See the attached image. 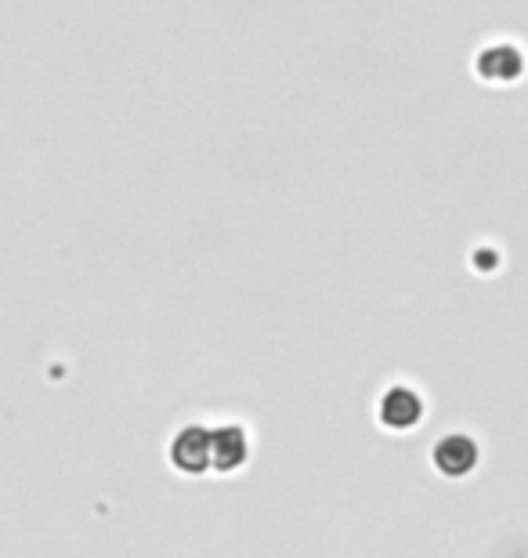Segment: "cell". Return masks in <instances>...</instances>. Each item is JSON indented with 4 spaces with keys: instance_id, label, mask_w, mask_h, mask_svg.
Listing matches in <instances>:
<instances>
[{
    "instance_id": "obj_1",
    "label": "cell",
    "mask_w": 528,
    "mask_h": 558,
    "mask_svg": "<svg viewBox=\"0 0 528 558\" xmlns=\"http://www.w3.org/2000/svg\"><path fill=\"white\" fill-rule=\"evenodd\" d=\"M171 464L182 468L185 475H204L207 468H213V428L188 424L185 432H177L171 442Z\"/></svg>"
},
{
    "instance_id": "obj_2",
    "label": "cell",
    "mask_w": 528,
    "mask_h": 558,
    "mask_svg": "<svg viewBox=\"0 0 528 558\" xmlns=\"http://www.w3.org/2000/svg\"><path fill=\"white\" fill-rule=\"evenodd\" d=\"M380 421L388 424L391 432H406V428H417L420 417H423V399L413 392L406 385H391L384 396H380Z\"/></svg>"
},
{
    "instance_id": "obj_3",
    "label": "cell",
    "mask_w": 528,
    "mask_h": 558,
    "mask_svg": "<svg viewBox=\"0 0 528 558\" xmlns=\"http://www.w3.org/2000/svg\"><path fill=\"white\" fill-rule=\"evenodd\" d=\"M478 464V442L470 435H445L442 442L434 446V468L449 478H464L475 472Z\"/></svg>"
},
{
    "instance_id": "obj_4",
    "label": "cell",
    "mask_w": 528,
    "mask_h": 558,
    "mask_svg": "<svg viewBox=\"0 0 528 558\" xmlns=\"http://www.w3.org/2000/svg\"><path fill=\"white\" fill-rule=\"evenodd\" d=\"M246 453H250V446H246V432L240 424H221V428H213V468H218L221 475L240 472L246 464Z\"/></svg>"
},
{
    "instance_id": "obj_5",
    "label": "cell",
    "mask_w": 528,
    "mask_h": 558,
    "mask_svg": "<svg viewBox=\"0 0 528 558\" xmlns=\"http://www.w3.org/2000/svg\"><path fill=\"white\" fill-rule=\"evenodd\" d=\"M518 70H521V59L507 48V44H500V48L481 54V73H486L489 81H511Z\"/></svg>"
}]
</instances>
